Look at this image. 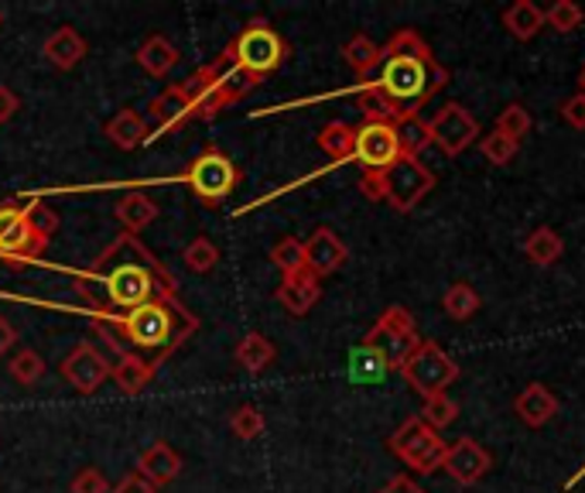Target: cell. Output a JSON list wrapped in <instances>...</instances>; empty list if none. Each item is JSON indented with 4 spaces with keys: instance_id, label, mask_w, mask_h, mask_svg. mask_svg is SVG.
Masks as SVG:
<instances>
[{
    "instance_id": "6da1fadb",
    "label": "cell",
    "mask_w": 585,
    "mask_h": 493,
    "mask_svg": "<svg viewBox=\"0 0 585 493\" xmlns=\"http://www.w3.org/2000/svg\"><path fill=\"white\" fill-rule=\"evenodd\" d=\"M76 295L86 301L92 316L107 319L154 301L158 295H178V285L172 271L140 244V237L121 233L76 278Z\"/></svg>"
},
{
    "instance_id": "7a4b0ae2",
    "label": "cell",
    "mask_w": 585,
    "mask_h": 493,
    "mask_svg": "<svg viewBox=\"0 0 585 493\" xmlns=\"http://www.w3.org/2000/svg\"><path fill=\"white\" fill-rule=\"evenodd\" d=\"M97 329L116 354H137L161 367L172 354H178L185 340L196 336L199 319L185 309L178 295H158L130 312L97 319Z\"/></svg>"
},
{
    "instance_id": "3957f363",
    "label": "cell",
    "mask_w": 585,
    "mask_h": 493,
    "mask_svg": "<svg viewBox=\"0 0 585 493\" xmlns=\"http://www.w3.org/2000/svg\"><path fill=\"white\" fill-rule=\"evenodd\" d=\"M377 86L404 113H418L438 89L449 86V69L432 56V45L414 28H401L384 45Z\"/></svg>"
},
{
    "instance_id": "277c9868",
    "label": "cell",
    "mask_w": 585,
    "mask_h": 493,
    "mask_svg": "<svg viewBox=\"0 0 585 493\" xmlns=\"http://www.w3.org/2000/svg\"><path fill=\"white\" fill-rule=\"evenodd\" d=\"M55 230H59V217L38 199L0 206V261L11 268L35 264L49 250Z\"/></svg>"
},
{
    "instance_id": "5b68a950",
    "label": "cell",
    "mask_w": 585,
    "mask_h": 493,
    "mask_svg": "<svg viewBox=\"0 0 585 493\" xmlns=\"http://www.w3.org/2000/svg\"><path fill=\"white\" fill-rule=\"evenodd\" d=\"M257 86H261V79L250 76L247 69L233 62V56L226 49H223V56H216L213 62L202 65L199 73H192L182 83L185 97H189V107H192V121H216L223 110L240 103Z\"/></svg>"
},
{
    "instance_id": "8992f818",
    "label": "cell",
    "mask_w": 585,
    "mask_h": 493,
    "mask_svg": "<svg viewBox=\"0 0 585 493\" xmlns=\"http://www.w3.org/2000/svg\"><path fill=\"white\" fill-rule=\"evenodd\" d=\"M363 346L370 349V354H377L387 370H401L411 360L414 349L421 346V336L414 329L411 312L401 309V305H390V309L373 322Z\"/></svg>"
},
{
    "instance_id": "52a82bcc",
    "label": "cell",
    "mask_w": 585,
    "mask_h": 493,
    "mask_svg": "<svg viewBox=\"0 0 585 493\" xmlns=\"http://www.w3.org/2000/svg\"><path fill=\"white\" fill-rule=\"evenodd\" d=\"M226 52L233 56V62H237L240 69H247L250 76L264 79V76L274 73L281 62H285L288 45L267 25L264 17H253L250 25L226 45Z\"/></svg>"
},
{
    "instance_id": "ba28073f",
    "label": "cell",
    "mask_w": 585,
    "mask_h": 493,
    "mask_svg": "<svg viewBox=\"0 0 585 493\" xmlns=\"http://www.w3.org/2000/svg\"><path fill=\"white\" fill-rule=\"evenodd\" d=\"M390 453L401 459L404 466H411L414 473L428 477L435 469H441V459H446V439H441L432 426L421 421V415H411L401 429L390 435Z\"/></svg>"
},
{
    "instance_id": "9c48e42d",
    "label": "cell",
    "mask_w": 585,
    "mask_h": 493,
    "mask_svg": "<svg viewBox=\"0 0 585 493\" xmlns=\"http://www.w3.org/2000/svg\"><path fill=\"white\" fill-rule=\"evenodd\" d=\"M401 378L421 397L449 394V387L459 381V363L435 340H421V346L411 354V360L401 367Z\"/></svg>"
},
{
    "instance_id": "30bf717a",
    "label": "cell",
    "mask_w": 585,
    "mask_h": 493,
    "mask_svg": "<svg viewBox=\"0 0 585 493\" xmlns=\"http://www.w3.org/2000/svg\"><path fill=\"white\" fill-rule=\"evenodd\" d=\"M384 202L397 213H411V209L435 189V172L421 158L401 155L387 172H381Z\"/></svg>"
},
{
    "instance_id": "8fae6325",
    "label": "cell",
    "mask_w": 585,
    "mask_h": 493,
    "mask_svg": "<svg viewBox=\"0 0 585 493\" xmlns=\"http://www.w3.org/2000/svg\"><path fill=\"white\" fill-rule=\"evenodd\" d=\"M182 182L196 193L199 202L206 206H220L240 182V169L233 164L220 148H206L189 169H185Z\"/></svg>"
},
{
    "instance_id": "7c38bea8",
    "label": "cell",
    "mask_w": 585,
    "mask_h": 493,
    "mask_svg": "<svg viewBox=\"0 0 585 493\" xmlns=\"http://www.w3.org/2000/svg\"><path fill=\"white\" fill-rule=\"evenodd\" d=\"M428 137L441 155L456 158L470 148L473 140H480L483 134H480V121L462 103H446L428 121Z\"/></svg>"
},
{
    "instance_id": "4fadbf2b",
    "label": "cell",
    "mask_w": 585,
    "mask_h": 493,
    "mask_svg": "<svg viewBox=\"0 0 585 493\" xmlns=\"http://www.w3.org/2000/svg\"><path fill=\"white\" fill-rule=\"evenodd\" d=\"M353 158L360 161L363 175L387 172L390 164L401 158V140L390 124H363L357 127V151Z\"/></svg>"
},
{
    "instance_id": "5bb4252c",
    "label": "cell",
    "mask_w": 585,
    "mask_h": 493,
    "mask_svg": "<svg viewBox=\"0 0 585 493\" xmlns=\"http://www.w3.org/2000/svg\"><path fill=\"white\" fill-rule=\"evenodd\" d=\"M62 378L73 384L79 394H97V391L107 384V378H110V357L103 354L100 346L79 343L73 354L65 357Z\"/></svg>"
},
{
    "instance_id": "9a60e30c",
    "label": "cell",
    "mask_w": 585,
    "mask_h": 493,
    "mask_svg": "<svg viewBox=\"0 0 585 493\" xmlns=\"http://www.w3.org/2000/svg\"><path fill=\"white\" fill-rule=\"evenodd\" d=\"M489 466H494V456H489L483 445L476 439H470V435L452 442L446 449V459H441V469H446L449 480H456L459 486L480 483L489 473Z\"/></svg>"
},
{
    "instance_id": "2e32d148",
    "label": "cell",
    "mask_w": 585,
    "mask_h": 493,
    "mask_svg": "<svg viewBox=\"0 0 585 493\" xmlns=\"http://www.w3.org/2000/svg\"><path fill=\"white\" fill-rule=\"evenodd\" d=\"M185 121H192V107H189V97H185L182 83H175L148 103V140L182 127Z\"/></svg>"
},
{
    "instance_id": "e0dca14e",
    "label": "cell",
    "mask_w": 585,
    "mask_h": 493,
    "mask_svg": "<svg viewBox=\"0 0 585 493\" xmlns=\"http://www.w3.org/2000/svg\"><path fill=\"white\" fill-rule=\"evenodd\" d=\"M346 257H349L346 244L336 237L329 226H319L312 237L306 241V271L315 274L319 281L336 274L346 264Z\"/></svg>"
},
{
    "instance_id": "ac0fdd59",
    "label": "cell",
    "mask_w": 585,
    "mask_h": 493,
    "mask_svg": "<svg viewBox=\"0 0 585 493\" xmlns=\"http://www.w3.org/2000/svg\"><path fill=\"white\" fill-rule=\"evenodd\" d=\"M86 52H89V45H86V38H83L73 25H62L55 35L45 38V49H41L45 62L55 65L59 73H69V69H76V65L86 59Z\"/></svg>"
},
{
    "instance_id": "d6986e66",
    "label": "cell",
    "mask_w": 585,
    "mask_h": 493,
    "mask_svg": "<svg viewBox=\"0 0 585 493\" xmlns=\"http://www.w3.org/2000/svg\"><path fill=\"white\" fill-rule=\"evenodd\" d=\"M319 298H322V285H319V278L309 274V271L288 274L277 285V301L285 305L291 316H309Z\"/></svg>"
},
{
    "instance_id": "ffe728a7",
    "label": "cell",
    "mask_w": 585,
    "mask_h": 493,
    "mask_svg": "<svg viewBox=\"0 0 585 493\" xmlns=\"http://www.w3.org/2000/svg\"><path fill=\"white\" fill-rule=\"evenodd\" d=\"M137 473L145 477V480H151L154 486H165V483H172L178 473H182V456L172 449L169 442H151L145 453H140V459H137Z\"/></svg>"
},
{
    "instance_id": "44dd1931",
    "label": "cell",
    "mask_w": 585,
    "mask_h": 493,
    "mask_svg": "<svg viewBox=\"0 0 585 493\" xmlns=\"http://www.w3.org/2000/svg\"><path fill=\"white\" fill-rule=\"evenodd\" d=\"M513 411H518L527 429H542L558 415V397L545 384H527L518 394V402H513Z\"/></svg>"
},
{
    "instance_id": "7402d4cb",
    "label": "cell",
    "mask_w": 585,
    "mask_h": 493,
    "mask_svg": "<svg viewBox=\"0 0 585 493\" xmlns=\"http://www.w3.org/2000/svg\"><path fill=\"white\" fill-rule=\"evenodd\" d=\"M107 137L113 140L121 151H137L140 145H148V121L140 116L137 110L124 107V110H116L110 121H107Z\"/></svg>"
},
{
    "instance_id": "603a6c76",
    "label": "cell",
    "mask_w": 585,
    "mask_h": 493,
    "mask_svg": "<svg viewBox=\"0 0 585 493\" xmlns=\"http://www.w3.org/2000/svg\"><path fill=\"white\" fill-rule=\"evenodd\" d=\"M357 107H360V113H363L366 124H390V127H394L397 121H401V116H408L377 83H360V89H357Z\"/></svg>"
},
{
    "instance_id": "cb8c5ba5",
    "label": "cell",
    "mask_w": 585,
    "mask_h": 493,
    "mask_svg": "<svg viewBox=\"0 0 585 493\" xmlns=\"http://www.w3.org/2000/svg\"><path fill=\"white\" fill-rule=\"evenodd\" d=\"M178 49L175 45L165 38V35H151L145 45L137 49V65L145 69L148 76H154V79H165L172 69L178 65Z\"/></svg>"
},
{
    "instance_id": "d4e9b609",
    "label": "cell",
    "mask_w": 585,
    "mask_h": 493,
    "mask_svg": "<svg viewBox=\"0 0 585 493\" xmlns=\"http://www.w3.org/2000/svg\"><path fill=\"white\" fill-rule=\"evenodd\" d=\"M343 59H346V65L357 73V79L366 83V79L384 65V49H381V45L373 41L370 35H353V38L343 45Z\"/></svg>"
},
{
    "instance_id": "484cf974",
    "label": "cell",
    "mask_w": 585,
    "mask_h": 493,
    "mask_svg": "<svg viewBox=\"0 0 585 493\" xmlns=\"http://www.w3.org/2000/svg\"><path fill=\"white\" fill-rule=\"evenodd\" d=\"M503 28L518 41H531L545 28V11L537 8L534 0H513V4L503 11Z\"/></svg>"
},
{
    "instance_id": "4316f807",
    "label": "cell",
    "mask_w": 585,
    "mask_h": 493,
    "mask_svg": "<svg viewBox=\"0 0 585 493\" xmlns=\"http://www.w3.org/2000/svg\"><path fill=\"white\" fill-rule=\"evenodd\" d=\"M158 367L148 363L145 357L137 354H121V363L113 367V384L121 387L124 394H140L151 381H154Z\"/></svg>"
},
{
    "instance_id": "83f0119b",
    "label": "cell",
    "mask_w": 585,
    "mask_h": 493,
    "mask_svg": "<svg viewBox=\"0 0 585 493\" xmlns=\"http://www.w3.org/2000/svg\"><path fill=\"white\" fill-rule=\"evenodd\" d=\"M116 220L124 223V233H134V237H137L140 230H148L158 220V206L145 193H130V196H124L121 202H116Z\"/></svg>"
},
{
    "instance_id": "f1b7e54d",
    "label": "cell",
    "mask_w": 585,
    "mask_h": 493,
    "mask_svg": "<svg viewBox=\"0 0 585 493\" xmlns=\"http://www.w3.org/2000/svg\"><path fill=\"white\" fill-rule=\"evenodd\" d=\"M524 254H527L531 264L551 268V264L561 261V254H565V241H561L551 226H537L531 237H527V244H524Z\"/></svg>"
},
{
    "instance_id": "f546056e",
    "label": "cell",
    "mask_w": 585,
    "mask_h": 493,
    "mask_svg": "<svg viewBox=\"0 0 585 493\" xmlns=\"http://www.w3.org/2000/svg\"><path fill=\"white\" fill-rule=\"evenodd\" d=\"M237 363L247 370V373H261V370H267L271 363H274V357H277V349H274V343L267 340V336H261V333H247L240 343H237Z\"/></svg>"
},
{
    "instance_id": "4dcf8cb0",
    "label": "cell",
    "mask_w": 585,
    "mask_h": 493,
    "mask_svg": "<svg viewBox=\"0 0 585 493\" xmlns=\"http://www.w3.org/2000/svg\"><path fill=\"white\" fill-rule=\"evenodd\" d=\"M319 148L329 155L333 161L353 158V151H357V127H349V124H343V121L325 124L322 134H319Z\"/></svg>"
},
{
    "instance_id": "1f68e13d",
    "label": "cell",
    "mask_w": 585,
    "mask_h": 493,
    "mask_svg": "<svg viewBox=\"0 0 585 493\" xmlns=\"http://www.w3.org/2000/svg\"><path fill=\"white\" fill-rule=\"evenodd\" d=\"M394 131H397V140H401V155L421 158V151H425V148L432 145L428 124H425V116H421V113H408V116H401V121L394 124Z\"/></svg>"
},
{
    "instance_id": "d6a6232c",
    "label": "cell",
    "mask_w": 585,
    "mask_h": 493,
    "mask_svg": "<svg viewBox=\"0 0 585 493\" xmlns=\"http://www.w3.org/2000/svg\"><path fill=\"white\" fill-rule=\"evenodd\" d=\"M480 305H483V298L476 295V288H473V285H465V281H459V285H452V288L446 292V298H441V309H446V316H449V319H456V322L473 319V316L480 312Z\"/></svg>"
},
{
    "instance_id": "836d02e7",
    "label": "cell",
    "mask_w": 585,
    "mask_h": 493,
    "mask_svg": "<svg viewBox=\"0 0 585 493\" xmlns=\"http://www.w3.org/2000/svg\"><path fill=\"white\" fill-rule=\"evenodd\" d=\"M271 261L281 274H298V271H306V244H301L298 237H285V241H277L271 247Z\"/></svg>"
},
{
    "instance_id": "e575fe53",
    "label": "cell",
    "mask_w": 585,
    "mask_h": 493,
    "mask_svg": "<svg viewBox=\"0 0 585 493\" xmlns=\"http://www.w3.org/2000/svg\"><path fill=\"white\" fill-rule=\"evenodd\" d=\"M182 261H185V268H189L192 274H209L220 264V247L209 237H196L189 247H185Z\"/></svg>"
},
{
    "instance_id": "d590c367",
    "label": "cell",
    "mask_w": 585,
    "mask_h": 493,
    "mask_svg": "<svg viewBox=\"0 0 585 493\" xmlns=\"http://www.w3.org/2000/svg\"><path fill=\"white\" fill-rule=\"evenodd\" d=\"M456 418H459V405L452 402L449 394L425 397V408H421V421H425V426H432L435 432H441V429H449Z\"/></svg>"
},
{
    "instance_id": "8d00e7d4",
    "label": "cell",
    "mask_w": 585,
    "mask_h": 493,
    "mask_svg": "<svg viewBox=\"0 0 585 493\" xmlns=\"http://www.w3.org/2000/svg\"><path fill=\"white\" fill-rule=\"evenodd\" d=\"M531 127H534V121H531V113L521 107V103H510L507 110H500L497 113V134H503V137H510V140H518V145H521V140L531 134Z\"/></svg>"
},
{
    "instance_id": "74e56055",
    "label": "cell",
    "mask_w": 585,
    "mask_h": 493,
    "mask_svg": "<svg viewBox=\"0 0 585 493\" xmlns=\"http://www.w3.org/2000/svg\"><path fill=\"white\" fill-rule=\"evenodd\" d=\"M582 8L575 4V0H558V4H551L545 11V28H555L558 35H569L582 25Z\"/></svg>"
},
{
    "instance_id": "f35d334b",
    "label": "cell",
    "mask_w": 585,
    "mask_h": 493,
    "mask_svg": "<svg viewBox=\"0 0 585 493\" xmlns=\"http://www.w3.org/2000/svg\"><path fill=\"white\" fill-rule=\"evenodd\" d=\"M11 378L25 387L38 384L45 378V360L35 354V349H21L17 357H11Z\"/></svg>"
},
{
    "instance_id": "ab89813d",
    "label": "cell",
    "mask_w": 585,
    "mask_h": 493,
    "mask_svg": "<svg viewBox=\"0 0 585 493\" xmlns=\"http://www.w3.org/2000/svg\"><path fill=\"white\" fill-rule=\"evenodd\" d=\"M518 148H521L518 140H510V137H503L497 131H489V134L480 137V151H483V158L489 164H510L513 155H518Z\"/></svg>"
},
{
    "instance_id": "60d3db41",
    "label": "cell",
    "mask_w": 585,
    "mask_h": 493,
    "mask_svg": "<svg viewBox=\"0 0 585 493\" xmlns=\"http://www.w3.org/2000/svg\"><path fill=\"white\" fill-rule=\"evenodd\" d=\"M229 429H233V435L237 439H257L264 432V415L257 411L253 405H244V408H237L233 411V418H229Z\"/></svg>"
},
{
    "instance_id": "b9f144b4",
    "label": "cell",
    "mask_w": 585,
    "mask_h": 493,
    "mask_svg": "<svg viewBox=\"0 0 585 493\" xmlns=\"http://www.w3.org/2000/svg\"><path fill=\"white\" fill-rule=\"evenodd\" d=\"M73 493H110V483L97 466H86L73 480Z\"/></svg>"
},
{
    "instance_id": "7bdbcfd3",
    "label": "cell",
    "mask_w": 585,
    "mask_h": 493,
    "mask_svg": "<svg viewBox=\"0 0 585 493\" xmlns=\"http://www.w3.org/2000/svg\"><path fill=\"white\" fill-rule=\"evenodd\" d=\"M384 370H387V367L381 363V357L370 354L366 346H360L357 354H353V373H357L360 381H373V378H377V373H384Z\"/></svg>"
},
{
    "instance_id": "ee69618b",
    "label": "cell",
    "mask_w": 585,
    "mask_h": 493,
    "mask_svg": "<svg viewBox=\"0 0 585 493\" xmlns=\"http://www.w3.org/2000/svg\"><path fill=\"white\" fill-rule=\"evenodd\" d=\"M561 121L575 131H585V97L582 93H575V97H569L565 103H561Z\"/></svg>"
},
{
    "instance_id": "f6af8a7d",
    "label": "cell",
    "mask_w": 585,
    "mask_h": 493,
    "mask_svg": "<svg viewBox=\"0 0 585 493\" xmlns=\"http://www.w3.org/2000/svg\"><path fill=\"white\" fill-rule=\"evenodd\" d=\"M113 493H158V486L151 480H145L140 473H127L121 483L113 486Z\"/></svg>"
},
{
    "instance_id": "bcb514c9",
    "label": "cell",
    "mask_w": 585,
    "mask_h": 493,
    "mask_svg": "<svg viewBox=\"0 0 585 493\" xmlns=\"http://www.w3.org/2000/svg\"><path fill=\"white\" fill-rule=\"evenodd\" d=\"M14 113H17V97H14V89L0 86V124H8Z\"/></svg>"
},
{
    "instance_id": "7dc6e473",
    "label": "cell",
    "mask_w": 585,
    "mask_h": 493,
    "mask_svg": "<svg viewBox=\"0 0 585 493\" xmlns=\"http://www.w3.org/2000/svg\"><path fill=\"white\" fill-rule=\"evenodd\" d=\"M17 343V329L11 325V319L0 316V357H8V349Z\"/></svg>"
},
{
    "instance_id": "c3c4849f",
    "label": "cell",
    "mask_w": 585,
    "mask_h": 493,
    "mask_svg": "<svg viewBox=\"0 0 585 493\" xmlns=\"http://www.w3.org/2000/svg\"><path fill=\"white\" fill-rule=\"evenodd\" d=\"M381 493H425V490H421L411 477H394Z\"/></svg>"
},
{
    "instance_id": "681fc988",
    "label": "cell",
    "mask_w": 585,
    "mask_h": 493,
    "mask_svg": "<svg viewBox=\"0 0 585 493\" xmlns=\"http://www.w3.org/2000/svg\"><path fill=\"white\" fill-rule=\"evenodd\" d=\"M578 93L585 97V65H582V76H578Z\"/></svg>"
},
{
    "instance_id": "f907efd6",
    "label": "cell",
    "mask_w": 585,
    "mask_h": 493,
    "mask_svg": "<svg viewBox=\"0 0 585 493\" xmlns=\"http://www.w3.org/2000/svg\"><path fill=\"white\" fill-rule=\"evenodd\" d=\"M0 28H4V11H0Z\"/></svg>"
}]
</instances>
